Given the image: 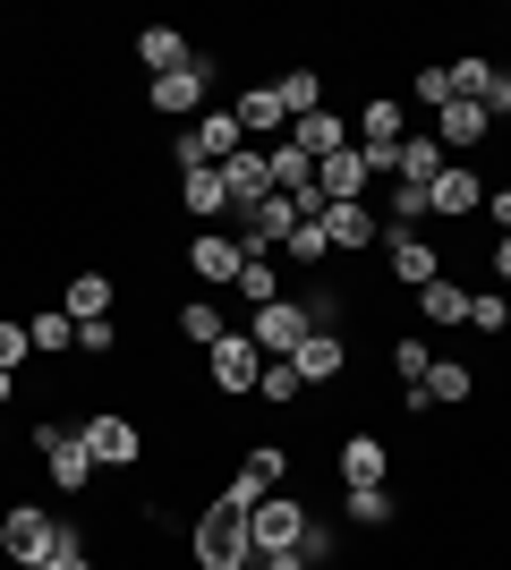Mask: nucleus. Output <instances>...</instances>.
<instances>
[{
  "label": "nucleus",
  "mask_w": 511,
  "mask_h": 570,
  "mask_svg": "<svg viewBox=\"0 0 511 570\" xmlns=\"http://www.w3.org/2000/svg\"><path fill=\"white\" fill-rule=\"evenodd\" d=\"M137 51H146V69H154V77H170V69H188V60H196L179 26H146V35H137Z\"/></svg>",
  "instance_id": "23"
},
{
  "label": "nucleus",
  "mask_w": 511,
  "mask_h": 570,
  "mask_svg": "<svg viewBox=\"0 0 511 570\" xmlns=\"http://www.w3.org/2000/svg\"><path fill=\"white\" fill-rule=\"evenodd\" d=\"M239 469H247V476H256V485H265V494H273V485H282V469H291V460L273 452V443H256V452H247Z\"/></svg>",
  "instance_id": "37"
},
{
  "label": "nucleus",
  "mask_w": 511,
  "mask_h": 570,
  "mask_svg": "<svg viewBox=\"0 0 511 570\" xmlns=\"http://www.w3.org/2000/svg\"><path fill=\"white\" fill-rule=\"evenodd\" d=\"M273 95H282V111H291V119H307V111H324V77L316 69H291Z\"/></svg>",
  "instance_id": "27"
},
{
  "label": "nucleus",
  "mask_w": 511,
  "mask_h": 570,
  "mask_svg": "<svg viewBox=\"0 0 511 570\" xmlns=\"http://www.w3.org/2000/svg\"><path fill=\"white\" fill-rule=\"evenodd\" d=\"M316 188H324V205H366L375 170H366L358 145H341V154H324V163H316Z\"/></svg>",
  "instance_id": "7"
},
{
  "label": "nucleus",
  "mask_w": 511,
  "mask_h": 570,
  "mask_svg": "<svg viewBox=\"0 0 511 570\" xmlns=\"http://www.w3.org/2000/svg\"><path fill=\"white\" fill-rule=\"evenodd\" d=\"M9 383H18V375H9V366H0V401H9Z\"/></svg>",
  "instance_id": "46"
},
{
  "label": "nucleus",
  "mask_w": 511,
  "mask_h": 570,
  "mask_svg": "<svg viewBox=\"0 0 511 570\" xmlns=\"http://www.w3.org/2000/svg\"><path fill=\"white\" fill-rule=\"evenodd\" d=\"M230 111H239L247 145H256V137H291V111H282V95H273V86H256V95H239V102H230Z\"/></svg>",
  "instance_id": "18"
},
{
  "label": "nucleus",
  "mask_w": 511,
  "mask_h": 570,
  "mask_svg": "<svg viewBox=\"0 0 511 570\" xmlns=\"http://www.w3.org/2000/svg\"><path fill=\"white\" fill-rule=\"evenodd\" d=\"M494 77H503V69H494V60H478V51H469L461 69H452V102H487V95H494Z\"/></svg>",
  "instance_id": "30"
},
{
  "label": "nucleus",
  "mask_w": 511,
  "mask_h": 570,
  "mask_svg": "<svg viewBox=\"0 0 511 570\" xmlns=\"http://www.w3.org/2000/svg\"><path fill=\"white\" fill-rule=\"evenodd\" d=\"M426 205L461 222V214H478V205H487V188H478V170H469V163H443V179L426 188Z\"/></svg>",
  "instance_id": "14"
},
{
  "label": "nucleus",
  "mask_w": 511,
  "mask_h": 570,
  "mask_svg": "<svg viewBox=\"0 0 511 570\" xmlns=\"http://www.w3.org/2000/svg\"><path fill=\"white\" fill-rule=\"evenodd\" d=\"M469 392H478V375H469L461 357H435V366H426V401H469Z\"/></svg>",
  "instance_id": "26"
},
{
  "label": "nucleus",
  "mask_w": 511,
  "mask_h": 570,
  "mask_svg": "<svg viewBox=\"0 0 511 570\" xmlns=\"http://www.w3.org/2000/svg\"><path fill=\"white\" fill-rule=\"evenodd\" d=\"M179 333H188L196 350H214V341L230 333V324H222V307H214V298H188V307H179Z\"/></svg>",
  "instance_id": "28"
},
{
  "label": "nucleus",
  "mask_w": 511,
  "mask_h": 570,
  "mask_svg": "<svg viewBox=\"0 0 511 570\" xmlns=\"http://www.w3.org/2000/svg\"><path fill=\"white\" fill-rule=\"evenodd\" d=\"M417 102H435V111H443V102H452V69H417Z\"/></svg>",
  "instance_id": "40"
},
{
  "label": "nucleus",
  "mask_w": 511,
  "mask_h": 570,
  "mask_svg": "<svg viewBox=\"0 0 511 570\" xmlns=\"http://www.w3.org/2000/svg\"><path fill=\"white\" fill-rule=\"evenodd\" d=\"M35 452L51 460V485H60V494H86V485H95V452H86V434L77 426H35Z\"/></svg>",
  "instance_id": "1"
},
{
  "label": "nucleus",
  "mask_w": 511,
  "mask_h": 570,
  "mask_svg": "<svg viewBox=\"0 0 511 570\" xmlns=\"http://www.w3.org/2000/svg\"><path fill=\"white\" fill-rule=\"evenodd\" d=\"M291 145H298V154H316V163H324V154H341V145H350V119H341L333 102H324V111L291 119Z\"/></svg>",
  "instance_id": "15"
},
{
  "label": "nucleus",
  "mask_w": 511,
  "mask_h": 570,
  "mask_svg": "<svg viewBox=\"0 0 511 570\" xmlns=\"http://www.w3.org/2000/svg\"><path fill=\"white\" fill-rule=\"evenodd\" d=\"M196 562L205 570H247V511L214 502V511L196 520Z\"/></svg>",
  "instance_id": "2"
},
{
  "label": "nucleus",
  "mask_w": 511,
  "mask_h": 570,
  "mask_svg": "<svg viewBox=\"0 0 511 570\" xmlns=\"http://www.w3.org/2000/svg\"><path fill=\"white\" fill-rule=\"evenodd\" d=\"M256 392H265L273 409H282V401H298V366H291V357H273L265 375H256Z\"/></svg>",
  "instance_id": "36"
},
{
  "label": "nucleus",
  "mask_w": 511,
  "mask_h": 570,
  "mask_svg": "<svg viewBox=\"0 0 511 570\" xmlns=\"http://www.w3.org/2000/svg\"><path fill=\"white\" fill-rule=\"evenodd\" d=\"M188 264H196V282H205V289H230V282L247 273V247H239L230 230H196Z\"/></svg>",
  "instance_id": "8"
},
{
  "label": "nucleus",
  "mask_w": 511,
  "mask_h": 570,
  "mask_svg": "<svg viewBox=\"0 0 511 570\" xmlns=\"http://www.w3.org/2000/svg\"><path fill=\"white\" fill-rule=\"evenodd\" d=\"M230 289H239L247 307H273V298H282V282H273V264H265V256H247V273H239Z\"/></svg>",
  "instance_id": "32"
},
{
  "label": "nucleus",
  "mask_w": 511,
  "mask_h": 570,
  "mask_svg": "<svg viewBox=\"0 0 511 570\" xmlns=\"http://www.w3.org/2000/svg\"><path fill=\"white\" fill-rule=\"evenodd\" d=\"M179 196H188L196 222H230V188H222V163H188L179 170Z\"/></svg>",
  "instance_id": "13"
},
{
  "label": "nucleus",
  "mask_w": 511,
  "mask_h": 570,
  "mask_svg": "<svg viewBox=\"0 0 511 570\" xmlns=\"http://www.w3.org/2000/svg\"><path fill=\"white\" fill-rule=\"evenodd\" d=\"M324 238H333V247H375L384 222L366 214V205H324Z\"/></svg>",
  "instance_id": "21"
},
{
  "label": "nucleus",
  "mask_w": 511,
  "mask_h": 570,
  "mask_svg": "<svg viewBox=\"0 0 511 570\" xmlns=\"http://www.w3.org/2000/svg\"><path fill=\"white\" fill-rule=\"evenodd\" d=\"M324 247H333V238H324V214H316V222H298V230L282 238V256H291V264H324Z\"/></svg>",
  "instance_id": "34"
},
{
  "label": "nucleus",
  "mask_w": 511,
  "mask_h": 570,
  "mask_svg": "<svg viewBox=\"0 0 511 570\" xmlns=\"http://www.w3.org/2000/svg\"><path fill=\"white\" fill-rule=\"evenodd\" d=\"M494 273H503V282H511V230H503V247H494Z\"/></svg>",
  "instance_id": "45"
},
{
  "label": "nucleus",
  "mask_w": 511,
  "mask_h": 570,
  "mask_svg": "<svg viewBox=\"0 0 511 570\" xmlns=\"http://www.w3.org/2000/svg\"><path fill=\"white\" fill-rule=\"evenodd\" d=\"M487 119H511V69L494 77V95H487Z\"/></svg>",
  "instance_id": "42"
},
{
  "label": "nucleus",
  "mask_w": 511,
  "mask_h": 570,
  "mask_svg": "<svg viewBox=\"0 0 511 570\" xmlns=\"http://www.w3.org/2000/svg\"><path fill=\"white\" fill-rule=\"evenodd\" d=\"M307 333H316V324H307V298H273V307H256V333L247 341H256L265 357H291Z\"/></svg>",
  "instance_id": "6"
},
{
  "label": "nucleus",
  "mask_w": 511,
  "mask_h": 570,
  "mask_svg": "<svg viewBox=\"0 0 511 570\" xmlns=\"http://www.w3.org/2000/svg\"><path fill=\"white\" fill-rule=\"evenodd\" d=\"M469 298H478V289H461V282H452V273L417 289V307H426V324H469Z\"/></svg>",
  "instance_id": "25"
},
{
  "label": "nucleus",
  "mask_w": 511,
  "mask_h": 570,
  "mask_svg": "<svg viewBox=\"0 0 511 570\" xmlns=\"http://www.w3.org/2000/svg\"><path fill=\"white\" fill-rule=\"evenodd\" d=\"M426 366H435L426 341H392V375H401V383H426Z\"/></svg>",
  "instance_id": "35"
},
{
  "label": "nucleus",
  "mask_w": 511,
  "mask_h": 570,
  "mask_svg": "<svg viewBox=\"0 0 511 570\" xmlns=\"http://www.w3.org/2000/svg\"><path fill=\"white\" fill-rule=\"evenodd\" d=\"M0 553L26 570L51 562V511H35V502H18V511H0Z\"/></svg>",
  "instance_id": "5"
},
{
  "label": "nucleus",
  "mask_w": 511,
  "mask_h": 570,
  "mask_svg": "<svg viewBox=\"0 0 511 570\" xmlns=\"http://www.w3.org/2000/svg\"><path fill=\"white\" fill-rule=\"evenodd\" d=\"M26 341H35V350H43V357H60V350H69V341H77L69 307H43V315H35V324H26Z\"/></svg>",
  "instance_id": "29"
},
{
  "label": "nucleus",
  "mask_w": 511,
  "mask_h": 570,
  "mask_svg": "<svg viewBox=\"0 0 511 570\" xmlns=\"http://www.w3.org/2000/svg\"><path fill=\"white\" fill-rule=\"evenodd\" d=\"M256 375H265V350H256L247 333H222L214 341V383L222 392H256Z\"/></svg>",
  "instance_id": "11"
},
{
  "label": "nucleus",
  "mask_w": 511,
  "mask_h": 570,
  "mask_svg": "<svg viewBox=\"0 0 511 570\" xmlns=\"http://www.w3.org/2000/svg\"><path fill=\"white\" fill-rule=\"evenodd\" d=\"M291 366H298V383H333L341 375V333H307L291 350Z\"/></svg>",
  "instance_id": "22"
},
{
  "label": "nucleus",
  "mask_w": 511,
  "mask_h": 570,
  "mask_svg": "<svg viewBox=\"0 0 511 570\" xmlns=\"http://www.w3.org/2000/svg\"><path fill=\"white\" fill-rule=\"evenodd\" d=\"M247 570H316L298 546H282V553H247Z\"/></svg>",
  "instance_id": "41"
},
{
  "label": "nucleus",
  "mask_w": 511,
  "mask_h": 570,
  "mask_svg": "<svg viewBox=\"0 0 511 570\" xmlns=\"http://www.w3.org/2000/svg\"><path fill=\"white\" fill-rule=\"evenodd\" d=\"M86 452H95V469H128V460H137V443H146V434L128 426V417H111V409H102V417H86Z\"/></svg>",
  "instance_id": "10"
},
{
  "label": "nucleus",
  "mask_w": 511,
  "mask_h": 570,
  "mask_svg": "<svg viewBox=\"0 0 511 570\" xmlns=\"http://www.w3.org/2000/svg\"><path fill=\"white\" fill-rule=\"evenodd\" d=\"M392 222H401V238L417 230V222H435V205H426V188H410V179H392ZM384 222V230H392Z\"/></svg>",
  "instance_id": "31"
},
{
  "label": "nucleus",
  "mask_w": 511,
  "mask_h": 570,
  "mask_svg": "<svg viewBox=\"0 0 511 570\" xmlns=\"http://www.w3.org/2000/svg\"><path fill=\"white\" fill-rule=\"evenodd\" d=\"M469 324H478V333H503L511 307H503V298H469Z\"/></svg>",
  "instance_id": "38"
},
{
  "label": "nucleus",
  "mask_w": 511,
  "mask_h": 570,
  "mask_svg": "<svg viewBox=\"0 0 511 570\" xmlns=\"http://www.w3.org/2000/svg\"><path fill=\"white\" fill-rule=\"evenodd\" d=\"M350 520H358V528H384L392 520V485H350Z\"/></svg>",
  "instance_id": "33"
},
{
  "label": "nucleus",
  "mask_w": 511,
  "mask_h": 570,
  "mask_svg": "<svg viewBox=\"0 0 511 570\" xmlns=\"http://www.w3.org/2000/svg\"><path fill=\"white\" fill-rule=\"evenodd\" d=\"M307 502H282V494H265L256 511H247V553H282V546H298L307 537Z\"/></svg>",
  "instance_id": "4"
},
{
  "label": "nucleus",
  "mask_w": 511,
  "mask_h": 570,
  "mask_svg": "<svg viewBox=\"0 0 511 570\" xmlns=\"http://www.w3.org/2000/svg\"><path fill=\"white\" fill-rule=\"evenodd\" d=\"M358 145L366 154H401V95H375L358 111Z\"/></svg>",
  "instance_id": "19"
},
{
  "label": "nucleus",
  "mask_w": 511,
  "mask_h": 570,
  "mask_svg": "<svg viewBox=\"0 0 511 570\" xmlns=\"http://www.w3.org/2000/svg\"><path fill=\"white\" fill-rule=\"evenodd\" d=\"M384 434H350V443H341V485H384Z\"/></svg>",
  "instance_id": "20"
},
{
  "label": "nucleus",
  "mask_w": 511,
  "mask_h": 570,
  "mask_svg": "<svg viewBox=\"0 0 511 570\" xmlns=\"http://www.w3.org/2000/svg\"><path fill=\"white\" fill-rule=\"evenodd\" d=\"M43 570H95V562H86V553H60V562H43Z\"/></svg>",
  "instance_id": "44"
},
{
  "label": "nucleus",
  "mask_w": 511,
  "mask_h": 570,
  "mask_svg": "<svg viewBox=\"0 0 511 570\" xmlns=\"http://www.w3.org/2000/svg\"><path fill=\"white\" fill-rule=\"evenodd\" d=\"M60 307H69V324H111V282H102V273H77Z\"/></svg>",
  "instance_id": "24"
},
{
  "label": "nucleus",
  "mask_w": 511,
  "mask_h": 570,
  "mask_svg": "<svg viewBox=\"0 0 511 570\" xmlns=\"http://www.w3.org/2000/svg\"><path fill=\"white\" fill-rule=\"evenodd\" d=\"M35 357V341H26V324H0V366H26Z\"/></svg>",
  "instance_id": "39"
},
{
  "label": "nucleus",
  "mask_w": 511,
  "mask_h": 570,
  "mask_svg": "<svg viewBox=\"0 0 511 570\" xmlns=\"http://www.w3.org/2000/svg\"><path fill=\"white\" fill-rule=\"evenodd\" d=\"M205 86H214V60H188V69H170V77H154L146 86V102L154 111H205Z\"/></svg>",
  "instance_id": "9"
},
{
  "label": "nucleus",
  "mask_w": 511,
  "mask_h": 570,
  "mask_svg": "<svg viewBox=\"0 0 511 570\" xmlns=\"http://www.w3.org/2000/svg\"><path fill=\"white\" fill-rule=\"evenodd\" d=\"M487 214H494V222L511 230V188H503V196H487Z\"/></svg>",
  "instance_id": "43"
},
{
  "label": "nucleus",
  "mask_w": 511,
  "mask_h": 570,
  "mask_svg": "<svg viewBox=\"0 0 511 570\" xmlns=\"http://www.w3.org/2000/svg\"><path fill=\"white\" fill-rule=\"evenodd\" d=\"M392 282H401V289H426V282H443L435 238H392Z\"/></svg>",
  "instance_id": "16"
},
{
  "label": "nucleus",
  "mask_w": 511,
  "mask_h": 570,
  "mask_svg": "<svg viewBox=\"0 0 511 570\" xmlns=\"http://www.w3.org/2000/svg\"><path fill=\"white\" fill-rule=\"evenodd\" d=\"M222 188H230V222H247L265 196H282V188H273V154H265V145H239V154L222 163Z\"/></svg>",
  "instance_id": "3"
},
{
  "label": "nucleus",
  "mask_w": 511,
  "mask_h": 570,
  "mask_svg": "<svg viewBox=\"0 0 511 570\" xmlns=\"http://www.w3.org/2000/svg\"><path fill=\"white\" fill-rule=\"evenodd\" d=\"M443 163H452V154H443L435 137H401V154H392V179H410V188H435Z\"/></svg>",
  "instance_id": "17"
},
{
  "label": "nucleus",
  "mask_w": 511,
  "mask_h": 570,
  "mask_svg": "<svg viewBox=\"0 0 511 570\" xmlns=\"http://www.w3.org/2000/svg\"><path fill=\"white\" fill-rule=\"evenodd\" d=\"M487 128H494L487 102H443V111H435V145H443V154H478Z\"/></svg>",
  "instance_id": "12"
}]
</instances>
